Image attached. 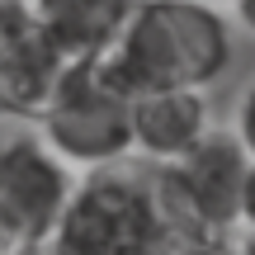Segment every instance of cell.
Returning a JSON list of instances; mask_svg holds the SVG:
<instances>
[{
    "mask_svg": "<svg viewBox=\"0 0 255 255\" xmlns=\"http://www.w3.org/2000/svg\"><path fill=\"white\" fill-rule=\"evenodd\" d=\"M109 66L132 95L142 90H208L232 66V24L222 9L194 0H137Z\"/></svg>",
    "mask_w": 255,
    "mask_h": 255,
    "instance_id": "cell-1",
    "label": "cell"
},
{
    "mask_svg": "<svg viewBox=\"0 0 255 255\" xmlns=\"http://www.w3.org/2000/svg\"><path fill=\"white\" fill-rule=\"evenodd\" d=\"M38 137L76 170H104L132 156V90L109 57H76L38 114Z\"/></svg>",
    "mask_w": 255,
    "mask_h": 255,
    "instance_id": "cell-2",
    "label": "cell"
},
{
    "mask_svg": "<svg viewBox=\"0 0 255 255\" xmlns=\"http://www.w3.org/2000/svg\"><path fill=\"white\" fill-rule=\"evenodd\" d=\"M47 255H165L161 222H156L146 175L119 170H85L66 213L57 218Z\"/></svg>",
    "mask_w": 255,
    "mask_h": 255,
    "instance_id": "cell-3",
    "label": "cell"
},
{
    "mask_svg": "<svg viewBox=\"0 0 255 255\" xmlns=\"http://www.w3.org/2000/svg\"><path fill=\"white\" fill-rule=\"evenodd\" d=\"M81 170L66 165L38 132L0 137V218L28 251H43L57 218L66 213Z\"/></svg>",
    "mask_w": 255,
    "mask_h": 255,
    "instance_id": "cell-4",
    "label": "cell"
},
{
    "mask_svg": "<svg viewBox=\"0 0 255 255\" xmlns=\"http://www.w3.org/2000/svg\"><path fill=\"white\" fill-rule=\"evenodd\" d=\"M62 66V47L47 38L28 0H0V123H38Z\"/></svg>",
    "mask_w": 255,
    "mask_h": 255,
    "instance_id": "cell-5",
    "label": "cell"
},
{
    "mask_svg": "<svg viewBox=\"0 0 255 255\" xmlns=\"http://www.w3.org/2000/svg\"><path fill=\"white\" fill-rule=\"evenodd\" d=\"M251 156L237 142L232 128H208L180 161H170L165 170L175 175L180 194L189 199V208L199 213L208 227L218 232H241V199H246L251 180Z\"/></svg>",
    "mask_w": 255,
    "mask_h": 255,
    "instance_id": "cell-6",
    "label": "cell"
},
{
    "mask_svg": "<svg viewBox=\"0 0 255 255\" xmlns=\"http://www.w3.org/2000/svg\"><path fill=\"white\" fill-rule=\"evenodd\" d=\"M213 128L208 90H142L132 95V156L170 165Z\"/></svg>",
    "mask_w": 255,
    "mask_h": 255,
    "instance_id": "cell-7",
    "label": "cell"
},
{
    "mask_svg": "<svg viewBox=\"0 0 255 255\" xmlns=\"http://www.w3.org/2000/svg\"><path fill=\"white\" fill-rule=\"evenodd\" d=\"M38 24L47 28L66 62L76 57H109L128 28L137 0H28Z\"/></svg>",
    "mask_w": 255,
    "mask_h": 255,
    "instance_id": "cell-8",
    "label": "cell"
},
{
    "mask_svg": "<svg viewBox=\"0 0 255 255\" xmlns=\"http://www.w3.org/2000/svg\"><path fill=\"white\" fill-rule=\"evenodd\" d=\"M232 132H237V142L246 146V156L255 161V81L241 90V100H237V123H232Z\"/></svg>",
    "mask_w": 255,
    "mask_h": 255,
    "instance_id": "cell-9",
    "label": "cell"
},
{
    "mask_svg": "<svg viewBox=\"0 0 255 255\" xmlns=\"http://www.w3.org/2000/svg\"><path fill=\"white\" fill-rule=\"evenodd\" d=\"M241 232H255V165L246 180V199H241Z\"/></svg>",
    "mask_w": 255,
    "mask_h": 255,
    "instance_id": "cell-10",
    "label": "cell"
},
{
    "mask_svg": "<svg viewBox=\"0 0 255 255\" xmlns=\"http://www.w3.org/2000/svg\"><path fill=\"white\" fill-rule=\"evenodd\" d=\"M0 255H33V251L24 246V241L14 237V227H9L5 218H0Z\"/></svg>",
    "mask_w": 255,
    "mask_h": 255,
    "instance_id": "cell-11",
    "label": "cell"
},
{
    "mask_svg": "<svg viewBox=\"0 0 255 255\" xmlns=\"http://www.w3.org/2000/svg\"><path fill=\"white\" fill-rule=\"evenodd\" d=\"M232 14H237V24L255 38V0H232Z\"/></svg>",
    "mask_w": 255,
    "mask_h": 255,
    "instance_id": "cell-12",
    "label": "cell"
},
{
    "mask_svg": "<svg viewBox=\"0 0 255 255\" xmlns=\"http://www.w3.org/2000/svg\"><path fill=\"white\" fill-rule=\"evenodd\" d=\"M232 255H255V232H237V246Z\"/></svg>",
    "mask_w": 255,
    "mask_h": 255,
    "instance_id": "cell-13",
    "label": "cell"
},
{
    "mask_svg": "<svg viewBox=\"0 0 255 255\" xmlns=\"http://www.w3.org/2000/svg\"><path fill=\"white\" fill-rule=\"evenodd\" d=\"M194 5H208V9H232V0H194Z\"/></svg>",
    "mask_w": 255,
    "mask_h": 255,
    "instance_id": "cell-14",
    "label": "cell"
}]
</instances>
